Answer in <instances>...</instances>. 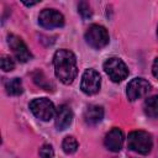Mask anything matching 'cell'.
Wrapping results in <instances>:
<instances>
[{
	"label": "cell",
	"instance_id": "obj_1",
	"mask_svg": "<svg viewBox=\"0 0 158 158\" xmlns=\"http://www.w3.org/2000/svg\"><path fill=\"white\" fill-rule=\"evenodd\" d=\"M56 77L64 84H70L78 74L77 58L69 49H58L53 57Z\"/></svg>",
	"mask_w": 158,
	"mask_h": 158
},
{
	"label": "cell",
	"instance_id": "obj_2",
	"mask_svg": "<svg viewBox=\"0 0 158 158\" xmlns=\"http://www.w3.org/2000/svg\"><path fill=\"white\" fill-rule=\"evenodd\" d=\"M128 148L139 154H148L153 147L152 136L146 131H132L127 138Z\"/></svg>",
	"mask_w": 158,
	"mask_h": 158
},
{
	"label": "cell",
	"instance_id": "obj_3",
	"mask_svg": "<svg viewBox=\"0 0 158 158\" xmlns=\"http://www.w3.org/2000/svg\"><path fill=\"white\" fill-rule=\"evenodd\" d=\"M109 40L110 37L107 30L101 25H91L85 32L86 43L95 49H100L105 47L109 43Z\"/></svg>",
	"mask_w": 158,
	"mask_h": 158
},
{
	"label": "cell",
	"instance_id": "obj_4",
	"mask_svg": "<svg viewBox=\"0 0 158 158\" xmlns=\"http://www.w3.org/2000/svg\"><path fill=\"white\" fill-rule=\"evenodd\" d=\"M104 69L106 72V74L109 75V78L115 81H122L123 79H126V77L128 75V68L125 64V62L120 58L112 57L109 58L105 63H104Z\"/></svg>",
	"mask_w": 158,
	"mask_h": 158
},
{
	"label": "cell",
	"instance_id": "obj_5",
	"mask_svg": "<svg viewBox=\"0 0 158 158\" xmlns=\"http://www.w3.org/2000/svg\"><path fill=\"white\" fill-rule=\"evenodd\" d=\"M30 110L37 118H40L42 121L51 120L56 112L53 102L47 98H37V99L32 100L30 102Z\"/></svg>",
	"mask_w": 158,
	"mask_h": 158
},
{
	"label": "cell",
	"instance_id": "obj_6",
	"mask_svg": "<svg viewBox=\"0 0 158 158\" xmlns=\"http://www.w3.org/2000/svg\"><path fill=\"white\" fill-rule=\"evenodd\" d=\"M101 78L95 69H86L81 77L80 89L86 95H94L100 90Z\"/></svg>",
	"mask_w": 158,
	"mask_h": 158
},
{
	"label": "cell",
	"instance_id": "obj_7",
	"mask_svg": "<svg viewBox=\"0 0 158 158\" xmlns=\"http://www.w3.org/2000/svg\"><path fill=\"white\" fill-rule=\"evenodd\" d=\"M38 23L47 30L62 27L64 25V16L54 9H44L40 12Z\"/></svg>",
	"mask_w": 158,
	"mask_h": 158
},
{
	"label": "cell",
	"instance_id": "obj_8",
	"mask_svg": "<svg viewBox=\"0 0 158 158\" xmlns=\"http://www.w3.org/2000/svg\"><path fill=\"white\" fill-rule=\"evenodd\" d=\"M149 90H151V84L146 79L135 78L128 83L127 89H126V95L130 101H135V100L144 96L146 94H148Z\"/></svg>",
	"mask_w": 158,
	"mask_h": 158
},
{
	"label": "cell",
	"instance_id": "obj_9",
	"mask_svg": "<svg viewBox=\"0 0 158 158\" xmlns=\"http://www.w3.org/2000/svg\"><path fill=\"white\" fill-rule=\"evenodd\" d=\"M7 43L10 46V48L12 49V53L15 54L16 59L21 63H26L27 60H30L32 58L31 52L28 51L27 46L25 44V42L16 35H9L7 36Z\"/></svg>",
	"mask_w": 158,
	"mask_h": 158
},
{
	"label": "cell",
	"instance_id": "obj_10",
	"mask_svg": "<svg viewBox=\"0 0 158 158\" xmlns=\"http://www.w3.org/2000/svg\"><path fill=\"white\" fill-rule=\"evenodd\" d=\"M105 147L111 152H120L123 144V133L120 128L114 127L105 136Z\"/></svg>",
	"mask_w": 158,
	"mask_h": 158
},
{
	"label": "cell",
	"instance_id": "obj_11",
	"mask_svg": "<svg viewBox=\"0 0 158 158\" xmlns=\"http://www.w3.org/2000/svg\"><path fill=\"white\" fill-rule=\"evenodd\" d=\"M73 121V111L67 105H60L56 110V127L59 131L65 130Z\"/></svg>",
	"mask_w": 158,
	"mask_h": 158
},
{
	"label": "cell",
	"instance_id": "obj_12",
	"mask_svg": "<svg viewBox=\"0 0 158 158\" xmlns=\"http://www.w3.org/2000/svg\"><path fill=\"white\" fill-rule=\"evenodd\" d=\"M104 117V109L99 105H89L84 112V121L88 125H96Z\"/></svg>",
	"mask_w": 158,
	"mask_h": 158
},
{
	"label": "cell",
	"instance_id": "obj_13",
	"mask_svg": "<svg viewBox=\"0 0 158 158\" xmlns=\"http://www.w3.org/2000/svg\"><path fill=\"white\" fill-rule=\"evenodd\" d=\"M5 90L9 95H20L23 91V86H22V81L20 78H12V79H7L5 81Z\"/></svg>",
	"mask_w": 158,
	"mask_h": 158
},
{
	"label": "cell",
	"instance_id": "obj_14",
	"mask_svg": "<svg viewBox=\"0 0 158 158\" xmlns=\"http://www.w3.org/2000/svg\"><path fill=\"white\" fill-rule=\"evenodd\" d=\"M143 109L147 116L149 117H158V95H153L144 100Z\"/></svg>",
	"mask_w": 158,
	"mask_h": 158
},
{
	"label": "cell",
	"instance_id": "obj_15",
	"mask_svg": "<svg viewBox=\"0 0 158 158\" xmlns=\"http://www.w3.org/2000/svg\"><path fill=\"white\" fill-rule=\"evenodd\" d=\"M62 148L67 154H72L78 149V141L73 137V136H67L63 139L62 143Z\"/></svg>",
	"mask_w": 158,
	"mask_h": 158
},
{
	"label": "cell",
	"instance_id": "obj_16",
	"mask_svg": "<svg viewBox=\"0 0 158 158\" xmlns=\"http://www.w3.org/2000/svg\"><path fill=\"white\" fill-rule=\"evenodd\" d=\"M0 65H1V69H2L4 72H11V70L15 68V63H14V60H12L10 57H7V56L1 57Z\"/></svg>",
	"mask_w": 158,
	"mask_h": 158
},
{
	"label": "cell",
	"instance_id": "obj_17",
	"mask_svg": "<svg viewBox=\"0 0 158 158\" xmlns=\"http://www.w3.org/2000/svg\"><path fill=\"white\" fill-rule=\"evenodd\" d=\"M78 10H79V14L81 15L83 19H89L91 16V10H90V6L88 2L85 1H81L78 6Z\"/></svg>",
	"mask_w": 158,
	"mask_h": 158
},
{
	"label": "cell",
	"instance_id": "obj_18",
	"mask_svg": "<svg viewBox=\"0 0 158 158\" xmlns=\"http://www.w3.org/2000/svg\"><path fill=\"white\" fill-rule=\"evenodd\" d=\"M54 151L51 144H43L40 148V157L41 158H53Z\"/></svg>",
	"mask_w": 158,
	"mask_h": 158
},
{
	"label": "cell",
	"instance_id": "obj_19",
	"mask_svg": "<svg viewBox=\"0 0 158 158\" xmlns=\"http://www.w3.org/2000/svg\"><path fill=\"white\" fill-rule=\"evenodd\" d=\"M152 73H153V75L158 79V57L154 59V62H153V65H152Z\"/></svg>",
	"mask_w": 158,
	"mask_h": 158
},
{
	"label": "cell",
	"instance_id": "obj_20",
	"mask_svg": "<svg viewBox=\"0 0 158 158\" xmlns=\"http://www.w3.org/2000/svg\"><path fill=\"white\" fill-rule=\"evenodd\" d=\"M38 1H30V2H27V1H23V4L25 5H27V6H32V5H36Z\"/></svg>",
	"mask_w": 158,
	"mask_h": 158
},
{
	"label": "cell",
	"instance_id": "obj_21",
	"mask_svg": "<svg viewBox=\"0 0 158 158\" xmlns=\"http://www.w3.org/2000/svg\"><path fill=\"white\" fill-rule=\"evenodd\" d=\"M157 33H158V30H157Z\"/></svg>",
	"mask_w": 158,
	"mask_h": 158
}]
</instances>
